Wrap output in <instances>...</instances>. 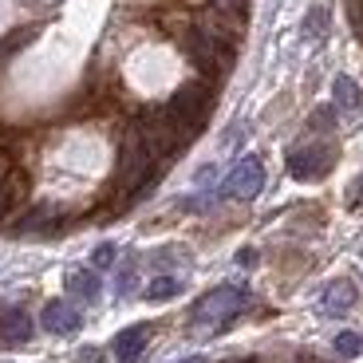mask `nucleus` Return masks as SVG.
Returning a JSON list of instances; mask_svg holds the SVG:
<instances>
[{"instance_id": "nucleus-14", "label": "nucleus", "mask_w": 363, "mask_h": 363, "mask_svg": "<svg viewBox=\"0 0 363 363\" xmlns=\"http://www.w3.org/2000/svg\"><path fill=\"white\" fill-rule=\"evenodd\" d=\"M115 261H118V245H111V241H103V245L95 249V269H111Z\"/></svg>"}, {"instance_id": "nucleus-7", "label": "nucleus", "mask_w": 363, "mask_h": 363, "mask_svg": "<svg viewBox=\"0 0 363 363\" xmlns=\"http://www.w3.org/2000/svg\"><path fill=\"white\" fill-rule=\"evenodd\" d=\"M146 340H150V328L146 324H135L127 332H118L115 336V359L118 363H138L146 352Z\"/></svg>"}, {"instance_id": "nucleus-19", "label": "nucleus", "mask_w": 363, "mask_h": 363, "mask_svg": "<svg viewBox=\"0 0 363 363\" xmlns=\"http://www.w3.org/2000/svg\"><path fill=\"white\" fill-rule=\"evenodd\" d=\"M182 363H206V359H198V355H194V359H182Z\"/></svg>"}, {"instance_id": "nucleus-1", "label": "nucleus", "mask_w": 363, "mask_h": 363, "mask_svg": "<svg viewBox=\"0 0 363 363\" xmlns=\"http://www.w3.org/2000/svg\"><path fill=\"white\" fill-rule=\"evenodd\" d=\"M174 44L186 52V60H190V64L198 67V75H206L209 83H221L229 72H233V64H237V44L201 32L198 20H194V28H190V32H182Z\"/></svg>"}, {"instance_id": "nucleus-8", "label": "nucleus", "mask_w": 363, "mask_h": 363, "mask_svg": "<svg viewBox=\"0 0 363 363\" xmlns=\"http://www.w3.org/2000/svg\"><path fill=\"white\" fill-rule=\"evenodd\" d=\"M0 336L9 340V344H28L32 340V320H28V312L0 308Z\"/></svg>"}, {"instance_id": "nucleus-2", "label": "nucleus", "mask_w": 363, "mask_h": 363, "mask_svg": "<svg viewBox=\"0 0 363 363\" xmlns=\"http://www.w3.org/2000/svg\"><path fill=\"white\" fill-rule=\"evenodd\" d=\"M213 87H218V83H209L206 75H201V79L182 83L170 99H166V111H170L178 123H186L194 135H201V127H206V115L213 111V95H218Z\"/></svg>"}, {"instance_id": "nucleus-9", "label": "nucleus", "mask_w": 363, "mask_h": 363, "mask_svg": "<svg viewBox=\"0 0 363 363\" xmlns=\"http://www.w3.org/2000/svg\"><path fill=\"white\" fill-rule=\"evenodd\" d=\"M67 292H72L75 300H83V304H95L103 292V281L95 269H75L72 277H67Z\"/></svg>"}, {"instance_id": "nucleus-13", "label": "nucleus", "mask_w": 363, "mask_h": 363, "mask_svg": "<svg viewBox=\"0 0 363 363\" xmlns=\"http://www.w3.org/2000/svg\"><path fill=\"white\" fill-rule=\"evenodd\" d=\"M363 352V340H359V332H340L336 336V355H344V359H352V355H359Z\"/></svg>"}, {"instance_id": "nucleus-18", "label": "nucleus", "mask_w": 363, "mask_h": 363, "mask_svg": "<svg viewBox=\"0 0 363 363\" xmlns=\"http://www.w3.org/2000/svg\"><path fill=\"white\" fill-rule=\"evenodd\" d=\"M347 201H352L355 209H363V174L355 178V186H352V198H347Z\"/></svg>"}, {"instance_id": "nucleus-16", "label": "nucleus", "mask_w": 363, "mask_h": 363, "mask_svg": "<svg viewBox=\"0 0 363 363\" xmlns=\"http://www.w3.org/2000/svg\"><path fill=\"white\" fill-rule=\"evenodd\" d=\"M213 9H225V12H237V16H245L249 12V0H206Z\"/></svg>"}, {"instance_id": "nucleus-10", "label": "nucleus", "mask_w": 363, "mask_h": 363, "mask_svg": "<svg viewBox=\"0 0 363 363\" xmlns=\"http://www.w3.org/2000/svg\"><path fill=\"white\" fill-rule=\"evenodd\" d=\"M355 304V289L347 281H336L324 289V300H320V308H324V316H344L347 308Z\"/></svg>"}, {"instance_id": "nucleus-3", "label": "nucleus", "mask_w": 363, "mask_h": 363, "mask_svg": "<svg viewBox=\"0 0 363 363\" xmlns=\"http://www.w3.org/2000/svg\"><path fill=\"white\" fill-rule=\"evenodd\" d=\"M241 304H245V292L241 289H213L209 296H201L198 304H194V328H225L229 320L241 312Z\"/></svg>"}, {"instance_id": "nucleus-12", "label": "nucleus", "mask_w": 363, "mask_h": 363, "mask_svg": "<svg viewBox=\"0 0 363 363\" xmlns=\"http://www.w3.org/2000/svg\"><path fill=\"white\" fill-rule=\"evenodd\" d=\"M336 103H340V107H347V111L359 107V87H355L347 75H340V79H336Z\"/></svg>"}, {"instance_id": "nucleus-6", "label": "nucleus", "mask_w": 363, "mask_h": 363, "mask_svg": "<svg viewBox=\"0 0 363 363\" xmlns=\"http://www.w3.org/2000/svg\"><path fill=\"white\" fill-rule=\"evenodd\" d=\"M44 328L52 336H75L83 328V312L67 300H48L44 304Z\"/></svg>"}, {"instance_id": "nucleus-5", "label": "nucleus", "mask_w": 363, "mask_h": 363, "mask_svg": "<svg viewBox=\"0 0 363 363\" xmlns=\"http://www.w3.org/2000/svg\"><path fill=\"white\" fill-rule=\"evenodd\" d=\"M332 162H336V150H332V146H296L289 155V174L300 182L324 178V174L332 170Z\"/></svg>"}, {"instance_id": "nucleus-17", "label": "nucleus", "mask_w": 363, "mask_h": 363, "mask_svg": "<svg viewBox=\"0 0 363 363\" xmlns=\"http://www.w3.org/2000/svg\"><path fill=\"white\" fill-rule=\"evenodd\" d=\"M332 118H336V111H332V107L316 111V115H312V130H328V127H332Z\"/></svg>"}, {"instance_id": "nucleus-15", "label": "nucleus", "mask_w": 363, "mask_h": 363, "mask_svg": "<svg viewBox=\"0 0 363 363\" xmlns=\"http://www.w3.org/2000/svg\"><path fill=\"white\" fill-rule=\"evenodd\" d=\"M135 284H138V269H135V264H127V269L118 272V296H130Z\"/></svg>"}, {"instance_id": "nucleus-4", "label": "nucleus", "mask_w": 363, "mask_h": 363, "mask_svg": "<svg viewBox=\"0 0 363 363\" xmlns=\"http://www.w3.org/2000/svg\"><path fill=\"white\" fill-rule=\"evenodd\" d=\"M261 186H264V166H261V158H241V162L229 170V178L221 182V198H241V201H249V198H257L261 194Z\"/></svg>"}, {"instance_id": "nucleus-11", "label": "nucleus", "mask_w": 363, "mask_h": 363, "mask_svg": "<svg viewBox=\"0 0 363 363\" xmlns=\"http://www.w3.org/2000/svg\"><path fill=\"white\" fill-rule=\"evenodd\" d=\"M178 292H182V281L174 277V272H162V277H155V281L146 284V300H150V304L170 300V296H178Z\"/></svg>"}]
</instances>
